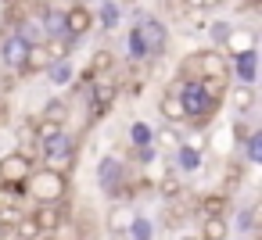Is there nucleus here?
I'll return each instance as SVG.
<instances>
[{
  "label": "nucleus",
  "mask_w": 262,
  "mask_h": 240,
  "mask_svg": "<svg viewBox=\"0 0 262 240\" xmlns=\"http://www.w3.org/2000/svg\"><path fill=\"white\" fill-rule=\"evenodd\" d=\"M22 190L36 197V204H58V201H69V176L54 165H40V169H29V176L22 179Z\"/></svg>",
  "instance_id": "1"
},
{
  "label": "nucleus",
  "mask_w": 262,
  "mask_h": 240,
  "mask_svg": "<svg viewBox=\"0 0 262 240\" xmlns=\"http://www.w3.org/2000/svg\"><path fill=\"white\" fill-rule=\"evenodd\" d=\"M172 90H176V97H180V104H183L187 122H208V118L215 115V108H219V97H212L208 86H205V79H198V76L180 79Z\"/></svg>",
  "instance_id": "2"
},
{
  "label": "nucleus",
  "mask_w": 262,
  "mask_h": 240,
  "mask_svg": "<svg viewBox=\"0 0 262 240\" xmlns=\"http://www.w3.org/2000/svg\"><path fill=\"white\" fill-rule=\"evenodd\" d=\"M183 72L198 76V79H223V83H230V58L223 51H201V54L183 61Z\"/></svg>",
  "instance_id": "3"
},
{
  "label": "nucleus",
  "mask_w": 262,
  "mask_h": 240,
  "mask_svg": "<svg viewBox=\"0 0 262 240\" xmlns=\"http://www.w3.org/2000/svg\"><path fill=\"white\" fill-rule=\"evenodd\" d=\"M40 154H43L47 165L69 172V165H72V158H76V136H69L65 126H61V129H54L51 136H40Z\"/></svg>",
  "instance_id": "4"
},
{
  "label": "nucleus",
  "mask_w": 262,
  "mask_h": 240,
  "mask_svg": "<svg viewBox=\"0 0 262 240\" xmlns=\"http://www.w3.org/2000/svg\"><path fill=\"white\" fill-rule=\"evenodd\" d=\"M133 29H137V36H140V43H144V54H147V58H162V54L169 51V29H165L162 18L140 15Z\"/></svg>",
  "instance_id": "5"
},
{
  "label": "nucleus",
  "mask_w": 262,
  "mask_h": 240,
  "mask_svg": "<svg viewBox=\"0 0 262 240\" xmlns=\"http://www.w3.org/2000/svg\"><path fill=\"white\" fill-rule=\"evenodd\" d=\"M86 93H90V101H94V118H101V115L115 104V97H119V79H112L108 72H104V76H94Z\"/></svg>",
  "instance_id": "6"
},
{
  "label": "nucleus",
  "mask_w": 262,
  "mask_h": 240,
  "mask_svg": "<svg viewBox=\"0 0 262 240\" xmlns=\"http://www.w3.org/2000/svg\"><path fill=\"white\" fill-rule=\"evenodd\" d=\"M97 183H101V190L112 197V194L126 183V165H122L115 154H104V158L97 161Z\"/></svg>",
  "instance_id": "7"
},
{
  "label": "nucleus",
  "mask_w": 262,
  "mask_h": 240,
  "mask_svg": "<svg viewBox=\"0 0 262 240\" xmlns=\"http://www.w3.org/2000/svg\"><path fill=\"white\" fill-rule=\"evenodd\" d=\"M29 219L40 226V233H58L69 222V211H65V201H58V204H36Z\"/></svg>",
  "instance_id": "8"
},
{
  "label": "nucleus",
  "mask_w": 262,
  "mask_h": 240,
  "mask_svg": "<svg viewBox=\"0 0 262 240\" xmlns=\"http://www.w3.org/2000/svg\"><path fill=\"white\" fill-rule=\"evenodd\" d=\"M255 72H258V51L248 47V51H237L230 58V76L237 83H255Z\"/></svg>",
  "instance_id": "9"
},
{
  "label": "nucleus",
  "mask_w": 262,
  "mask_h": 240,
  "mask_svg": "<svg viewBox=\"0 0 262 240\" xmlns=\"http://www.w3.org/2000/svg\"><path fill=\"white\" fill-rule=\"evenodd\" d=\"M26 51H29V43L18 36V33H8L4 40H0V65L4 68H22V61H26Z\"/></svg>",
  "instance_id": "10"
},
{
  "label": "nucleus",
  "mask_w": 262,
  "mask_h": 240,
  "mask_svg": "<svg viewBox=\"0 0 262 240\" xmlns=\"http://www.w3.org/2000/svg\"><path fill=\"white\" fill-rule=\"evenodd\" d=\"M29 169H33V161L22 151H11V154L0 158V183H22L29 176Z\"/></svg>",
  "instance_id": "11"
},
{
  "label": "nucleus",
  "mask_w": 262,
  "mask_h": 240,
  "mask_svg": "<svg viewBox=\"0 0 262 240\" xmlns=\"http://www.w3.org/2000/svg\"><path fill=\"white\" fill-rule=\"evenodd\" d=\"M94 22H97V18L90 15V8H86V4H72V8L65 11V33H69L72 40H79V36H86Z\"/></svg>",
  "instance_id": "12"
},
{
  "label": "nucleus",
  "mask_w": 262,
  "mask_h": 240,
  "mask_svg": "<svg viewBox=\"0 0 262 240\" xmlns=\"http://www.w3.org/2000/svg\"><path fill=\"white\" fill-rule=\"evenodd\" d=\"M201 161H205V154H201L198 143H176V165H180L183 172H198Z\"/></svg>",
  "instance_id": "13"
},
{
  "label": "nucleus",
  "mask_w": 262,
  "mask_h": 240,
  "mask_svg": "<svg viewBox=\"0 0 262 240\" xmlns=\"http://www.w3.org/2000/svg\"><path fill=\"white\" fill-rule=\"evenodd\" d=\"M230 104H233L237 115H248V111L255 108V90H251V83H237V86H230Z\"/></svg>",
  "instance_id": "14"
},
{
  "label": "nucleus",
  "mask_w": 262,
  "mask_h": 240,
  "mask_svg": "<svg viewBox=\"0 0 262 240\" xmlns=\"http://www.w3.org/2000/svg\"><path fill=\"white\" fill-rule=\"evenodd\" d=\"M15 33H18L26 43H43V40H47V33H43L40 18H33V15H26L22 22H15Z\"/></svg>",
  "instance_id": "15"
},
{
  "label": "nucleus",
  "mask_w": 262,
  "mask_h": 240,
  "mask_svg": "<svg viewBox=\"0 0 262 240\" xmlns=\"http://www.w3.org/2000/svg\"><path fill=\"white\" fill-rule=\"evenodd\" d=\"M43 72H47V79H51L54 86H69V83L76 79V72H72L69 58H54V61H51V65L43 68Z\"/></svg>",
  "instance_id": "16"
},
{
  "label": "nucleus",
  "mask_w": 262,
  "mask_h": 240,
  "mask_svg": "<svg viewBox=\"0 0 262 240\" xmlns=\"http://www.w3.org/2000/svg\"><path fill=\"white\" fill-rule=\"evenodd\" d=\"M201 236L205 240H226L230 236V226L223 215H201Z\"/></svg>",
  "instance_id": "17"
},
{
  "label": "nucleus",
  "mask_w": 262,
  "mask_h": 240,
  "mask_svg": "<svg viewBox=\"0 0 262 240\" xmlns=\"http://www.w3.org/2000/svg\"><path fill=\"white\" fill-rule=\"evenodd\" d=\"M40 26H43L47 36H69V33H65V11H58V8H43Z\"/></svg>",
  "instance_id": "18"
},
{
  "label": "nucleus",
  "mask_w": 262,
  "mask_h": 240,
  "mask_svg": "<svg viewBox=\"0 0 262 240\" xmlns=\"http://www.w3.org/2000/svg\"><path fill=\"white\" fill-rule=\"evenodd\" d=\"M158 111H162L169 122H187V115H183V104H180L176 90H165V93H162V101H158Z\"/></svg>",
  "instance_id": "19"
},
{
  "label": "nucleus",
  "mask_w": 262,
  "mask_h": 240,
  "mask_svg": "<svg viewBox=\"0 0 262 240\" xmlns=\"http://www.w3.org/2000/svg\"><path fill=\"white\" fill-rule=\"evenodd\" d=\"M223 47H226L230 54L248 51V47H255V33H251V29H230V33H226V40H223Z\"/></svg>",
  "instance_id": "20"
},
{
  "label": "nucleus",
  "mask_w": 262,
  "mask_h": 240,
  "mask_svg": "<svg viewBox=\"0 0 262 240\" xmlns=\"http://www.w3.org/2000/svg\"><path fill=\"white\" fill-rule=\"evenodd\" d=\"M115 68V54L112 51H97L94 58H90V65H86V76L94 79V76H104V72H112Z\"/></svg>",
  "instance_id": "21"
},
{
  "label": "nucleus",
  "mask_w": 262,
  "mask_h": 240,
  "mask_svg": "<svg viewBox=\"0 0 262 240\" xmlns=\"http://www.w3.org/2000/svg\"><path fill=\"white\" fill-rule=\"evenodd\" d=\"M155 190H158V194H162L165 201H176V197L183 194V186H180V176H176V169H169V172H165V176L158 179V186H155Z\"/></svg>",
  "instance_id": "22"
},
{
  "label": "nucleus",
  "mask_w": 262,
  "mask_h": 240,
  "mask_svg": "<svg viewBox=\"0 0 262 240\" xmlns=\"http://www.w3.org/2000/svg\"><path fill=\"white\" fill-rule=\"evenodd\" d=\"M244 154H248L251 165H262V129H251L244 136Z\"/></svg>",
  "instance_id": "23"
},
{
  "label": "nucleus",
  "mask_w": 262,
  "mask_h": 240,
  "mask_svg": "<svg viewBox=\"0 0 262 240\" xmlns=\"http://www.w3.org/2000/svg\"><path fill=\"white\" fill-rule=\"evenodd\" d=\"M226 204H230V197H226V194H208V197H201L198 211H201V215H223V211H226Z\"/></svg>",
  "instance_id": "24"
},
{
  "label": "nucleus",
  "mask_w": 262,
  "mask_h": 240,
  "mask_svg": "<svg viewBox=\"0 0 262 240\" xmlns=\"http://www.w3.org/2000/svg\"><path fill=\"white\" fill-rule=\"evenodd\" d=\"M8 233H11V236H18V240H36V236H43V233H40V226H36L29 215H22V219H18Z\"/></svg>",
  "instance_id": "25"
},
{
  "label": "nucleus",
  "mask_w": 262,
  "mask_h": 240,
  "mask_svg": "<svg viewBox=\"0 0 262 240\" xmlns=\"http://www.w3.org/2000/svg\"><path fill=\"white\" fill-rule=\"evenodd\" d=\"M40 118L65 126V122H69V104H65V101H47V104H43V115H40Z\"/></svg>",
  "instance_id": "26"
},
{
  "label": "nucleus",
  "mask_w": 262,
  "mask_h": 240,
  "mask_svg": "<svg viewBox=\"0 0 262 240\" xmlns=\"http://www.w3.org/2000/svg\"><path fill=\"white\" fill-rule=\"evenodd\" d=\"M126 233H129V236H137V240H147V236L155 233V226H151V219H147V215H133V219L126 222Z\"/></svg>",
  "instance_id": "27"
},
{
  "label": "nucleus",
  "mask_w": 262,
  "mask_h": 240,
  "mask_svg": "<svg viewBox=\"0 0 262 240\" xmlns=\"http://www.w3.org/2000/svg\"><path fill=\"white\" fill-rule=\"evenodd\" d=\"M129 140H133V147H147V143H155V129L147 122H133L129 126Z\"/></svg>",
  "instance_id": "28"
},
{
  "label": "nucleus",
  "mask_w": 262,
  "mask_h": 240,
  "mask_svg": "<svg viewBox=\"0 0 262 240\" xmlns=\"http://www.w3.org/2000/svg\"><path fill=\"white\" fill-rule=\"evenodd\" d=\"M26 15H33V4H29V0H11V4L4 8V18H8V22H22Z\"/></svg>",
  "instance_id": "29"
},
{
  "label": "nucleus",
  "mask_w": 262,
  "mask_h": 240,
  "mask_svg": "<svg viewBox=\"0 0 262 240\" xmlns=\"http://www.w3.org/2000/svg\"><path fill=\"white\" fill-rule=\"evenodd\" d=\"M26 211H22V204L18 201H11V204H4V208H0V226H4V229H11L18 219H22Z\"/></svg>",
  "instance_id": "30"
},
{
  "label": "nucleus",
  "mask_w": 262,
  "mask_h": 240,
  "mask_svg": "<svg viewBox=\"0 0 262 240\" xmlns=\"http://www.w3.org/2000/svg\"><path fill=\"white\" fill-rule=\"evenodd\" d=\"M255 219H258V211H255V208H244V211H237V229H241V233H258Z\"/></svg>",
  "instance_id": "31"
},
{
  "label": "nucleus",
  "mask_w": 262,
  "mask_h": 240,
  "mask_svg": "<svg viewBox=\"0 0 262 240\" xmlns=\"http://www.w3.org/2000/svg\"><path fill=\"white\" fill-rule=\"evenodd\" d=\"M101 26H104V29H115V26H119V4H115V0H104V8H101Z\"/></svg>",
  "instance_id": "32"
},
{
  "label": "nucleus",
  "mask_w": 262,
  "mask_h": 240,
  "mask_svg": "<svg viewBox=\"0 0 262 240\" xmlns=\"http://www.w3.org/2000/svg\"><path fill=\"white\" fill-rule=\"evenodd\" d=\"M129 58H137V61L147 58V54H144V43H140V36H137V29H129Z\"/></svg>",
  "instance_id": "33"
},
{
  "label": "nucleus",
  "mask_w": 262,
  "mask_h": 240,
  "mask_svg": "<svg viewBox=\"0 0 262 240\" xmlns=\"http://www.w3.org/2000/svg\"><path fill=\"white\" fill-rule=\"evenodd\" d=\"M226 33H230V26H223V22H215V26H212V40H215V43H223V40H226Z\"/></svg>",
  "instance_id": "34"
},
{
  "label": "nucleus",
  "mask_w": 262,
  "mask_h": 240,
  "mask_svg": "<svg viewBox=\"0 0 262 240\" xmlns=\"http://www.w3.org/2000/svg\"><path fill=\"white\" fill-rule=\"evenodd\" d=\"M112 229H126V222H129V215H122V211H112Z\"/></svg>",
  "instance_id": "35"
},
{
  "label": "nucleus",
  "mask_w": 262,
  "mask_h": 240,
  "mask_svg": "<svg viewBox=\"0 0 262 240\" xmlns=\"http://www.w3.org/2000/svg\"><path fill=\"white\" fill-rule=\"evenodd\" d=\"M248 133H251V129H248L244 122H233V140H237V143H244V136H248Z\"/></svg>",
  "instance_id": "36"
},
{
  "label": "nucleus",
  "mask_w": 262,
  "mask_h": 240,
  "mask_svg": "<svg viewBox=\"0 0 262 240\" xmlns=\"http://www.w3.org/2000/svg\"><path fill=\"white\" fill-rule=\"evenodd\" d=\"M241 176H244V172H241V165L226 169V183H233V186H237V183H241Z\"/></svg>",
  "instance_id": "37"
},
{
  "label": "nucleus",
  "mask_w": 262,
  "mask_h": 240,
  "mask_svg": "<svg viewBox=\"0 0 262 240\" xmlns=\"http://www.w3.org/2000/svg\"><path fill=\"white\" fill-rule=\"evenodd\" d=\"M244 4H258V0H244Z\"/></svg>",
  "instance_id": "38"
}]
</instances>
